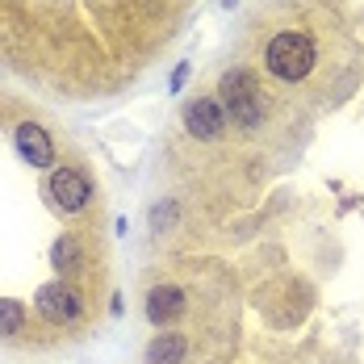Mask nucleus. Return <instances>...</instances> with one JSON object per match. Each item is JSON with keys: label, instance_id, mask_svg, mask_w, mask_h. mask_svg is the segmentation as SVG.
<instances>
[{"label": "nucleus", "instance_id": "1a4fd4ad", "mask_svg": "<svg viewBox=\"0 0 364 364\" xmlns=\"http://www.w3.org/2000/svg\"><path fill=\"white\" fill-rule=\"evenodd\" d=\"M21 327H26V310H21V301L0 297V335H17Z\"/></svg>", "mask_w": 364, "mask_h": 364}, {"label": "nucleus", "instance_id": "9d476101", "mask_svg": "<svg viewBox=\"0 0 364 364\" xmlns=\"http://www.w3.org/2000/svg\"><path fill=\"white\" fill-rule=\"evenodd\" d=\"M50 259H55V268H75V259H80V247H75V239H72V235H63V239L55 243Z\"/></svg>", "mask_w": 364, "mask_h": 364}, {"label": "nucleus", "instance_id": "6e6552de", "mask_svg": "<svg viewBox=\"0 0 364 364\" xmlns=\"http://www.w3.org/2000/svg\"><path fill=\"white\" fill-rule=\"evenodd\" d=\"M181 360H184V339L181 335L164 331V335L151 339V348H146V364H181Z\"/></svg>", "mask_w": 364, "mask_h": 364}, {"label": "nucleus", "instance_id": "39448f33", "mask_svg": "<svg viewBox=\"0 0 364 364\" xmlns=\"http://www.w3.org/2000/svg\"><path fill=\"white\" fill-rule=\"evenodd\" d=\"M184 126H188V134H197V139H218L222 126H226V113H222L218 101L197 97V101L184 105Z\"/></svg>", "mask_w": 364, "mask_h": 364}, {"label": "nucleus", "instance_id": "f03ea898", "mask_svg": "<svg viewBox=\"0 0 364 364\" xmlns=\"http://www.w3.org/2000/svg\"><path fill=\"white\" fill-rule=\"evenodd\" d=\"M222 113L235 122V126H255L259 117H264V97H259V88H255V80L247 72H230L222 75Z\"/></svg>", "mask_w": 364, "mask_h": 364}, {"label": "nucleus", "instance_id": "0eeeda50", "mask_svg": "<svg viewBox=\"0 0 364 364\" xmlns=\"http://www.w3.org/2000/svg\"><path fill=\"white\" fill-rule=\"evenodd\" d=\"M181 310H184V293L176 289V285H155V289L146 293V318H151L155 327L181 318Z\"/></svg>", "mask_w": 364, "mask_h": 364}, {"label": "nucleus", "instance_id": "423d86ee", "mask_svg": "<svg viewBox=\"0 0 364 364\" xmlns=\"http://www.w3.org/2000/svg\"><path fill=\"white\" fill-rule=\"evenodd\" d=\"M17 151L30 168H50L55 164V143L46 139V130L34 126V122H21L17 126Z\"/></svg>", "mask_w": 364, "mask_h": 364}, {"label": "nucleus", "instance_id": "7ed1b4c3", "mask_svg": "<svg viewBox=\"0 0 364 364\" xmlns=\"http://www.w3.org/2000/svg\"><path fill=\"white\" fill-rule=\"evenodd\" d=\"M46 193H50L55 210H63V214H80V210L88 205V197H92L88 181H84L75 168H55L50 181H46Z\"/></svg>", "mask_w": 364, "mask_h": 364}, {"label": "nucleus", "instance_id": "f257e3e1", "mask_svg": "<svg viewBox=\"0 0 364 364\" xmlns=\"http://www.w3.org/2000/svg\"><path fill=\"white\" fill-rule=\"evenodd\" d=\"M314 68V42L297 30H285L268 42V72L281 80H301Z\"/></svg>", "mask_w": 364, "mask_h": 364}, {"label": "nucleus", "instance_id": "20e7f679", "mask_svg": "<svg viewBox=\"0 0 364 364\" xmlns=\"http://www.w3.org/2000/svg\"><path fill=\"white\" fill-rule=\"evenodd\" d=\"M38 314L46 323H75L80 318V293L63 281H50L38 289Z\"/></svg>", "mask_w": 364, "mask_h": 364}]
</instances>
